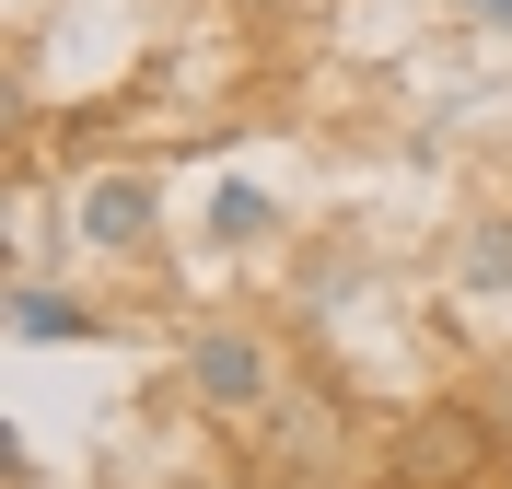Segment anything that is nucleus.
<instances>
[{"mask_svg": "<svg viewBox=\"0 0 512 489\" xmlns=\"http://www.w3.org/2000/svg\"><path fill=\"white\" fill-rule=\"evenodd\" d=\"M70 233H82L94 257H152V233H163V187L140 175V163L70 175Z\"/></svg>", "mask_w": 512, "mask_h": 489, "instance_id": "obj_4", "label": "nucleus"}, {"mask_svg": "<svg viewBox=\"0 0 512 489\" xmlns=\"http://www.w3.org/2000/svg\"><path fill=\"white\" fill-rule=\"evenodd\" d=\"M454 292H512V210H478V222L454 233Z\"/></svg>", "mask_w": 512, "mask_h": 489, "instance_id": "obj_6", "label": "nucleus"}, {"mask_svg": "<svg viewBox=\"0 0 512 489\" xmlns=\"http://www.w3.org/2000/svg\"><path fill=\"white\" fill-rule=\"evenodd\" d=\"M466 396H478L489 420H501V443H512V350H501V361H489V373H478V385H466Z\"/></svg>", "mask_w": 512, "mask_h": 489, "instance_id": "obj_8", "label": "nucleus"}, {"mask_svg": "<svg viewBox=\"0 0 512 489\" xmlns=\"http://www.w3.org/2000/svg\"><path fill=\"white\" fill-rule=\"evenodd\" d=\"M501 420H489L478 396H431V408H408V420L384 431L373 455V489H489L501 478Z\"/></svg>", "mask_w": 512, "mask_h": 489, "instance_id": "obj_2", "label": "nucleus"}, {"mask_svg": "<svg viewBox=\"0 0 512 489\" xmlns=\"http://www.w3.org/2000/svg\"><path fill=\"white\" fill-rule=\"evenodd\" d=\"M338 443H350V408H338V385H326V373H291V385L268 396V420L245 431L256 478H315Z\"/></svg>", "mask_w": 512, "mask_h": 489, "instance_id": "obj_3", "label": "nucleus"}, {"mask_svg": "<svg viewBox=\"0 0 512 489\" xmlns=\"http://www.w3.org/2000/svg\"><path fill=\"white\" fill-rule=\"evenodd\" d=\"M12 338L24 350H94V338H117V315L105 303H82V292H59V280H12Z\"/></svg>", "mask_w": 512, "mask_h": 489, "instance_id": "obj_5", "label": "nucleus"}, {"mask_svg": "<svg viewBox=\"0 0 512 489\" xmlns=\"http://www.w3.org/2000/svg\"><path fill=\"white\" fill-rule=\"evenodd\" d=\"M175 385H187V408L210 431H256L268 396L291 385V338L268 315H198L187 338H175Z\"/></svg>", "mask_w": 512, "mask_h": 489, "instance_id": "obj_1", "label": "nucleus"}, {"mask_svg": "<svg viewBox=\"0 0 512 489\" xmlns=\"http://www.w3.org/2000/svg\"><path fill=\"white\" fill-rule=\"evenodd\" d=\"M268 222H280V198L256 187V175H233V187L210 198V245H268Z\"/></svg>", "mask_w": 512, "mask_h": 489, "instance_id": "obj_7", "label": "nucleus"}, {"mask_svg": "<svg viewBox=\"0 0 512 489\" xmlns=\"http://www.w3.org/2000/svg\"><path fill=\"white\" fill-rule=\"evenodd\" d=\"M454 24H478V35H512V0H443Z\"/></svg>", "mask_w": 512, "mask_h": 489, "instance_id": "obj_9", "label": "nucleus"}]
</instances>
